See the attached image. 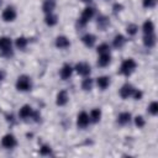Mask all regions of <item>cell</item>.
<instances>
[{
  "label": "cell",
  "instance_id": "cell-1",
  "mask_svg": "<svg viewBox=\"0 0 158 158\" xmlns=\"http://www.w3.org/2000/svg\"><path fill=\"white\" fill-rule=\"evenodd\" d=\"M136 67H137V63L135 62V59H132V58H127V59H125V60L121 63L120 73L123 74V75H127V77H128V75H131V74L135 72Z\"/></svg>",
  "mask_w": 158,
  "mask_h": 158
},
{
  "label": "cell",
  "instance_id": "cell-2",
  "mask_svg": "<svg viewBox=\"0 0 158 158\" xmlns=\"http://www.w3.org/2000/svg\"><path fill=\"white\" fill-rule=\"evenodd\" d=\"M32 88V81L31 78L27 75H21L16 80V89L20 91H28Z\"/></svg>",
  "mask_w": 158,
  "mask_h": 158
},
{
  "label": "cell",
  "instance_id": "cell-3",
  "mask_svg": "<svg viewBox=\"0 0 158 158\" xmlns=\"http://www.w3.org/2000/svg\"><path fill=\"white\" fill-rule=\"evenodd\" d=\"M11 46H12L11 38H9L6 36L0 37V53L2 56H11L12 54Z\"/></svg>",
  "mask_w": 158,
  "mask_h": 158
},
{
  "label": "cell",
  "instance_id": "cell-4",
  "mask_svg": "<svg viewBox=\"0 0 158 158\" xmlns=\"http://www.w3.org/2000/svg\"><path fill=\"white\" fill-rule=\"evenodd\" d=\"M94 14H95V10H94L93 7H85V9L83 10L81 15H80V19L78 20V25H79V26H85L86 22L93 19Z\"/></svg>",
  "mask_w": 158,
  "mask_h": 158
},
{
  "label": "cell",
  "instance_id": "cell-5",
  "mask_svg": "<svg viewBox=\"0 0 158 158\" xmlns=\"http://www.w3.org/2000/svg\"><path fill=\"white\" fill-rule=\"evenodd\" d=\"M16 10L12 7V6H7L4 11H2V14H1V17H2V20L4 21H6V22H11V21H14L15 19H16Z\"/></svg>",
  "mask_w": 158,
  "mask_h": 158
},
{
  "label": "cell",
  "instance_id": "cell-6",
  "mask_svg": "<svg viewBox=\"0 0 158 158\" xmlns=\"http://www.w3.org/2000/svg\"><path fill=\"white\" fill-rule=\"evenodd\" d=\"M90 123V117L85 111H81L77 117V126L79 128H85Z\"/></svg>",
  "mask_w": 158,
  "mask_h": 158
},
{
  "label": "cell",
  "instance_id": "cell-7",
  "mask_svg": "<svg viewBox=\"0 0 158 158\" xmlns=\"http://www.w3.org/2000/svg\"><path fill=\"white\" fill-rule=\"evenodd\" d=\"M16 138H15V136L14 135H10V133H7V135H5L2 138H1V146L4 147V148H14L15 146H16Z\"/></svg>",
  "mask_w": 158,
  "mask_h": 158
},
{
  "label": "cell",
  "instance_id": "cell-8",
  "mask_svg": "<svg viewBox=\"0 0 158 158\" xmlns=\"http://www.w3.org/2000/svg\"><path fill=\"white\" fill-rule=\"evenodd\" d=\"M75 70H77V73H78L79 75L88 77V75L90 74L91 68H90V65H89L86 62H79V63H77V65H75Z\"/></svg>",
  "mask_w": 158,
  "mask_h": 158
},
{
  "label": "cell",
  "instance_id": "cell-9",
  "mask_svg": "<svg viewBox=\"0 0 158 158\" xmlns=\"http://www.w3.org/2000/svg\"><path fill=\"white\" fill-rule=\"evenodd\" d=\"M133 91H135V89H133V86H132L131 84H125V85H122V88L120 89V96H121L122 99H128L130 96H132Z\"/></svg>",
  "mask_w": 158,
  "mask_h": 158
},
{
  "label": "cell",
  "instance_id": "cell-10",
  "mask_svg": "<svg viewBox=\"0 0 158 158\" xmlns=\"http://www.w3.org/2000/svg\"><path fill=\"white\" fill-rule=\"evenodd\" d=\"M72 73H73L72 65L68 64V63H65V64L62 67V69H60V72H59V75H60V78H62L63 80H67V79H69V78L72 77Z\"/></svg>",
  "mask_w": 158,
  "mask_h": 158
},
{
  "label": "cell",
  "instance_id": "cell-11",
  "mask_svg": "<svg viewBox=\"0 0 158 158\" xmlns=\"http://www.w3.org/2000/svg\"><path fill=\"white\" fill-rule=\"evenodd\" d=\"M68 99H69V96H68V93H67L65 90H60V91L57 94L56 104H57L58 106H64V105L68 102Z\"/></svg>",
  "mask_w": 158,
  "mask_h": 158
},
{
  "label": "cell",
  "instance_id": "cell-12",
  "mask_svg": "<svg viewBox=\"0 0 158 158\" xmlns=\"http://www.w3.org/2000/svg\"><path fill=\"white\" fill-rule=\"evenodd\" d=\"M69 46H70V42L65 36H58L56 38V47L57 48L64 49V48H68Z\"/></svg>",
  "mask_w": 158,
  "mask_h": 158
},
{
  "label": "cell",
  "instance_id": "cell-13",
  "mask_svg": "<svg viewBox=\"0 0 158 158\" xmlns=\"http://www.w3.org/2000/svg\"><path fill=\"white\" fill-rule=\"evenodd\" d=\"M32 115H33V110H32V107L30 105H23L19 111V116L21 118H28Z\"/></svg>",
  "mask_w": 158,
  "mask_h": 158
},
{
  "label": "cell",
  "instance_id": "cell-14",
  "mask_svg": "<svg viewBox=\"0 0 158 158\" xmlns=\"http://www.w3.org/2000/svg\"><path fill=\"white\" fill-rule=\"evenodd\" d=\"M96 85H98L101 90H105V89L109 88V85H110V78L106 77V75L99 77V78L96 79Z\"/></svg>",
  "mask_w": 158,
  "mask_h": 158
},
{
  "label": "cell",
  "instance_id": "cell-15",
  "mask_svg": "<svg viewBox=\"0 0 158 158\" xmlns=\"http://www.w3.org/2000/svg\"><path fill=\"white\" fill-rule=\"evenodd\" d=\"M81 41H83V43H84L86 47H93V46L95 44L96 37H95L94 35H91V33H86V35H84V36L81 37Z\"/></svg>",
  "mask_w": 158,
  "mask_h": 158
},
{
  "label": "cell",
  "instance_id": "cell-16",
  "mask_svg": "<svg viewBox=\"0 0 158 158\" xmlns=\"http://www.w3.org/2000/svg\"><path fill=\"white\" fill-rule=\"evenodd\" d=\"M143 43H144L146 47L152 48V47L156 44V36H154V33L144 35V37H143Z\"/></svg>",
  "mask_w": 158,
  "mask_h": 158
},
{
  "label": "cell",
  "instance_id": "cell-17",
  "mask_svg": "<svg viewBox=\"0 0 158 158\" xmlns=\"http://www.w3.org/2000/svg\"><path fill=\"white\" fill-rule=\"evenodd\" d=\"M110 60H111L110 53H102V54H100V57L98 59V65L99 67H106V65H109Z\"/></svg>",
  "mask_w": 158,
  "mask_h": 158
},
{
  "label": "cell",
  "instance_id": "cell-18",
  "mask_svg": "<svg viewBox=\"0 0 158 158\" xmlns=\"http://www.w3.org/2000/svg\"><path fill=\"white\" fill-rule=\"evenodd\" d=\"M54 6H56L54 0H46V1L43 2V5H42V10H43V12H46V14H51V12L54 10Z\"/></svg>",
  "mask_w": 158,
  "mask_h": 158
},
{
  "label": "cell",
  "instance_id": "cell-19",
  "mask_svg": "<svg viewBox=\"0 0 158 158\" xmlns=\"http://www.w3.org/2000/svg\"><path fill=\"white\" fill-rule=\"evenodd\" d=\"M131 121V114L130 112H121L118 116H117V122L120 125H126Z\"/></svg>",
  "mask_w": 158,
  "mask_h": 158
},
{
  "label": "cell",
  "instance_id": "cell-20",
  "mask_svg": "<svg viewBox=\"0 0 158 158\" xmlns=\"http://www.w3.org/2000/svg\"><path fill=\"white\" fill-rule=\"evenodd\" d=\"M142 30H143V33L144 35H148V33H153L154 31V25L151 20H147L143 22V26H142Z\"/></svg>",
  "mask_w": 158,
  "mask_h": 158
},
{
  "label": "cell",
  "instance_id": "cell-21",
  "mask_svg": "<svg viewBox=\"0 0 158 158\" xmlns=\"http://www.w3.org/2000/svg\"><path fill=\"white\" fill-rule=\"evenodd\" d=\"M126 43V38L122 35H116L114 38V47L115 48H122L123 44Z\"/></svg>",
  "mask_w": 158,
  "mask_h": 158
},
{
  "label": "cell",
  "instance_id": "cell-22",
  "mask_svg": "<svg viewBox=\"0 0 158 158\" xmlns=\"http://www.w3.org/2000/svg\"><path fill=\"white\" fill-rule=\"evenodd\" d=\"M89 117H90V121H93V122H99L100 118H101V110H100V109H93V110L90 111Z\"/></svg>",
  "mask_w": 158,
  "mask_h": 158
},
{
  "label": "cell",
  "instance_id": "cell-23",
  "mask_svg": "<svg viewBox=\"0 0 158 158\" xmlns=\"http://www.w3.org/2000/svg\"><path fill=\"white\" fill-rule=\"evenodd\" d=\"M44 22H46L48 26H54V25L58 22V20H57V16L51 12V14H47V16H46V19H44Z\"/></svg>",
  "mask_w": 158,
  "mask_h": 158
},
{
  "label": "cell",
  "instance_id": "cell-24",
  "mask_svg": "<svg viewBox=\"0 0 158 158\" xmlns=\"http://www.w3.org/2000/svg\"><path fill=\"white\" fill-rule=\"evenodd\" d=\"M15 46L19 49H25L26 46H27V40L25 37H17L16 41H15Z\"/></svg>",
  "mask_w": 158,
  "mask_h": 158
},
{
  "label": "cell",
  "instance_id": "cell-25",
  "mask_svg": "<svg viewBox=\"0 0 158 158\" xmlns=\"http://www.w3.org/2000/svg\"><path fill=\"white\" fill-rule=\"evenodd\" d=\"M91 88H93V79L89 78V77H86L85 79H83V81H81V89L83 90H90Z\"/></svg>",
  "mask_w": 158,
  "mask_h": 158
},
{
  "label": "cell",
  "instance_id": "cell-26",
  "mask_svg": "<svg viewBox=\"0 0 158 158\" xmlns=\"http://www.w3.org/2000/svg\"><path fill=\"white\" fill-rule=\"evenodd\" d=\"M98 53L99 54H102V53H110V46L107 43H101L98 46Z\"/></svg>",
  "mask_w": 158,
  "mask_h": 158
},
{
  "label": "cell",
  "instance_id": "cell-27",
  "mask_svg": "<svg viewBox=\"0 0 158 158\" xmlns=\"http://www.w3.org/2000/svg\"><path fill=\"white\" fill-rule=\"evenodd\" d=\"M126 31H127V33H128V35L133 36V35H136V33H137V31H138V26H137L136 23H130V25L126 27Z\"/></svg>",
  "mask_w": 158,
  "mask_h": 158
},
{
  "label": "cell",
  "instance_id": "cell-28",
  "mask_svg": "<svg viewBox=\"0 0 158 158\" xmlns=\"http://www.w3.org/2000/svg\"><path fill=\"white\" fill-rule=\"evenodd\" d=\"M148 111L152 115H157L158 114V102L157 101H152L149 104V106H148Z\"/></svg>",
  "mask_w": 158,
  "mask_h": 158
},
{
  "label": "cell",
  "instance_id": "cell-29",
  "mask_svg": "<svg viewBox=\"0 0 158 158\" xmlns=\"http://www.w3.org/2000/svg\"><path fill=\"white\" fill-rule=\"evenodd\" d=\"M144 123H146V121H144V118H143L142 116H136V117H135V125H136L138 128L143 127Z\"/></svg>",
  "mask_w": 158,
  "mask_h": 158
},
{
  "label": "cell",
  "instance_id": "cell-30",
  "mask_svg": "<svg viewBox=\"0 0 158 158\" xmlns=\"http://www.w3.org/2000/svg\"><path fill=\"white\" fill-rule=\"evenodd\" d=\"M40 153H41L42 156L49 154V153H51V147H49V146H42L41 149H40Z\"/></svg>",
  "mask_w": 158,
  "mask_h": 158
},
{
  "label": "cell",
  "instance_id": "cell-31",
  "mask_svg": "<svg viewBox=\"0 0 158 158\" xmlns=\"http://www.w3.org/2000/svg\"><path fill=\"white\" fill-rule=\"evenodd\" d=\"M142 4H143V7H153L154 5H156V0H143L142 1Z\"/></svg>",
  "mask_w": 158,
  "mask_h": 158
},
{
  "label": "cell",
  "instance_id": "cell-32",
  "mask_svg": "<svg viewBox=\"0 0 158 158\" xmlns=\"http://www.w3.org/2000/svg\"><path fill=\"white\" fill-rule=\"evenodd\" d=\"M142 95H143L142 91H141V90H136V89H135V91H133V94H132V96H133L136 100H139V99L142 98Z\"/></svg>",
  "mask_w": 158,
  "mask_h": 158
},
{
  "label": "cell",
  "instance_id": "cell-33",
  "mask_svg": "<svg viewBox=\"0 0 158 158\" xmlns=\"http://www.w3.org/2000/svg\"><path fill=\"white\" fill-rule=\"evenodd\" d=\"M4 77H5V72L0 70V80H1V79H4Z\"/></svg>",
  "mask_w": 158,
  "mask_h": 158
},
{
  "label": "cell",
  "instance_id": "cell-34",
  "mask_svg": "<svg viewBox=\"0 0 158 158\" xmlns=\"http://www.w3.org/2000/svg\"><path fill=\"white\" fill-rule=\"evenodd\" d=\"M1 2H2V0H0V5H1Z\"/></svg>",
  "mask_w": 158,
  "mask_h": 158
},
{
  "label": "cell",
  "instance_id": "cell-35",
  "mask_svg": "<svg viewBox=\"0 0 158 158\" xmlns=\"http://www.w3.org/2000/svg\"><path fill=\"white\" fill-rule=\"evenodd\" d=\"M83 1H90V0H83Z\"/></svg>",
  "mask_w": 158,
  "mask_h": 158
}]
</instances>
